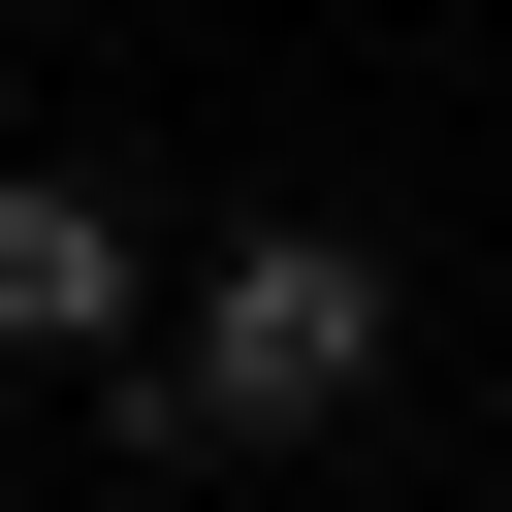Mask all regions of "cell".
<instances>
[{"mask_svg": "<svg viewBox=\"0 0 512 512\" xmlns=\"http://www.w3.org/2000/svg\"><path fill=\"white\" fill-rule=\"evenodd\" d=\"M384 352H416V256H384V224H224L96 416H128V448H320V416H384Z\"/></svg>", "mask_w": 512, "mask_h": 512, "instance_id": "obj_1", "label": "cell"}, {"mask_svg": "<svg viewBox=\"0 0 512 512\" xmlns=\"http://www.w3.org/2000/svg\"><path fill=\"white\" fill-rule=\"evenodd\" d=\"M160 352V224L96 160H0V384H128Z\"/></svg>", "mask_w": 512, "mask_h": 512, "instance_id": "obj_2", "label": "cell"}]
</instances>
